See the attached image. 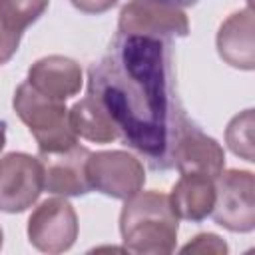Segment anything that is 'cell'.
Returning a JSON list of instances; mask_svg holds the SVG:
<instances>
[{"mask_svg":"<svg viewBox=\"0 0 255 255\" xmlns=\"http://www.w3.org/2000/svg\"><path fill=\"white\" fill-rule=\"evenodd\" d=\"M179 217L169 197L159 191H137L128 197L120 213V233L128 251L141 255H169L175 249Z\"/></svg>","mask_w":255,"mask_h":255,"instance_id":"2","label":"cell"},{"mask_svg":"<svg viewBox=\"0 0 255 255\" xmlns=\"http://www.w3.org/2000/svg\"><path fill=\"white\" fill-rule=\"evenodd\" d=\"M253 10L251 6L231 14L217 32V52L223 62L239 70L255 68V42H253Z\"/></svg>","mask_w":255,"mask_h":255,"instance_id":"12","label":"cell"},{"mask_svg":"<svg viewBox=\"0 0 255 255\" xmlns=\"http://www.w3.org/2000/svg\"><path fill=\"white\" fill-rule=\"evenodd\" d=\"M70 2L80 12H86V14H102V12L110 10L118 0H70Z\"/></svg>","mask_w":255,"mask_h":255,"instance_id":"19","label":"cell"},{"mask_svg":"<svg viewBox=\"0 0 255 255\" xmlns=\"http://www.w3.org/2000/svg\"><path fill=\"white\" fill-rule=\"evenodd\" d=\"M165 2H171V4H175V2H183V4H189V2H195V0H165Z\"/></svg>","mask_w":255,"mask_h":255,"instance_id":"21","label":"cell"},{"mask_svg":"<svg viewBox=\"0 0 255 255\" xmlns=\"http://www.w3.org/2000/svg\"><path fill=\"white\" fill-rule=\"evenodd\" d=\"M167 197L179 219L201 221L211 215L215 203V179L201 173H181Z\"/></svg>","mask_w":255,"mask_h":255,"instance_id":"13","label":"cell"},{"mask_svg":"<svg viewBox=\"0 0 255 255\" xmlns=\"http://www.w3.org/2000/svg\"><path fill=\"white\" fill-rule=\"evenodd\" d=\"M90 149L74 143L58 151H40L38 159L44 169V189L64 197L86 195L92 187L86 175Z\"/></svg>","mask_w":255,"mask_h":255,"instance_id":"9","label":"cell"},{"mask_svg":"<svg viewBox=\"0 0 255 255\" xmlns=\"http://www.w3.org/2000/svg\"><path fill=\"white\" fill-rule=\"evenodd\" d=\"M2 239H4V235H2V229H0V247H2Z\"/></svg>","mask_w":255,"mask_h":255,"instance_id":"22","label":"cell"},{"mask_svg":"<svg viewBox=\"0 0 255 255\" xmlns=\"http://www.w3.org/2000/svg\"><path fill=\"white\" fill-rule=\"evenodd\" d=\"M44 189V169L38 157L12 151L0 157V209L22 213L32 207Z\"/></svg>","mask_w":255,"mask_h":255,"instance_id":"7","label":"cell"},{"mask_svg":"<svg viewBox=\"0 0 255 255\" xmlns=\"http://www.w3.org/2000/svg\"><path fill=\"white\" fill-rule=\"evenodd\" d=\"M173 161L179 173H201L215 179L225 167L223 147L199 129H181L173 143Z\"/></svg>","mask_w":255,"mask_h":255,"instance_id":"10","label":"cell"},{"mask_svg":"<svg viewBox=\"0 0 255 255\" xmlns=\"http://www.w3.org/2000/svg\"><path fill=\"white\" fill-rule=\"evenodd\" d=\"M213 219L217 225L247 233L255 227V177L245 169H227L215 177Z\"/></svg>","mask_w":255,"mask_h":255,"instance_id":"4","label":"cell"},{"mask_svg":"<svg viewBox=\"0 0 255 255\" xmlns=\"http://www.w3.org/2000/svg\"><path fill=\"white\" fill-rule=\"evenodd\" d=\"M20 38H22V32L12 30L0 16V66L6 64L16 54V50L20 46Z\"/></svg>","mask_w":255,"mask_h":255,"instance_id":"18","label":"cell"},{"mask_svg":"<svg viewBox=\"0 0 255 255\" xmlns=\"http://www.w3.org/2000/svg\"><path fill=\"white\" fill-rule=\"evenodd\" d=\"M36 92L58 100L66 102L68 98L76 96L84 84L82 78V68L78 62L66 56H46L34 62L28 70V80H26Z\"/></svg>","mask_w":255,"mask_h":255,"instance_id":"11","label":"cell"},{"mask_svg":"<svg viewBox=\"0 0 255 255\" xmlns=\"http://www.w3.org/2000/svg\"><path fill=\"white\" fill-rule=\"evenodd\" d=\"M90 94L102 102L133 149L155 161L165 159L169 90L161 40L122 36L114 52L90 68Z\"/></svg>","mask_w":255,"mask_h":255,"instance_id":"1","label":"cell"},{"mask_svg":"<svg viewBox=\"0 0 255 255\" xmlns=\"http://www.w3.org/2000/svg\"><path fill=\"white\" fill-rule=\"evenodd\" d=\"M253 126H255V118H253V110H245L239 116H235L227 129H225V141L229 145V149L243 157L245 161H255V153H253Z\"/></svg>","mask_w":255,"mask_h":255,"instance_id":"15","label":"cell"},{"mask_svg":"<svg viewBox=\"0 0 255 255\" xmlns=\"http://www.w3.org/2000/svg\"><path fill=\"white\" fill-rule=\"evenodd\" d=\"M4 145H6V131H4V126L0 124V151L4 149Z\"/></svg>","mask_w":255,"mask_h":255,"instance_id":"20","label":"cell"},{"mask_svg":"<svg viewBox=\"0 0 255 255\" xmlns=\"http://www.w3.org/2000/svg\"><path fill=\"white\" fill-rule=\"evenodd\" d=\"M48 4L50 0H0V16L12 30L24 32L46 12Z\"/></svg>","mask_w":255,"mask_h":255,"instance_id":"16","label":"cell"},{"mask_svg":"<svg viewBox=\"0 0 255 255\" xmlns=\"http://www.w3.org/2000/svg\"><path fill=\"white\" fill-rule=\"evenodd\" d=\"M28 239L42 253H64L78 239V215L64 197L42 201L28 219Z\"/></svg>","mask_w":255,"mask_h":255,"instance_id":"8","label":"cell"},{"mask_svg":"<svg viewBox=\"0 0 255 255\" xmlns=\"http://www.w3.org/2000/svg\"><path fill=\"white\" fill-rule=\"evenodd\" d=\"M12 106L16 116L28 126L40 151H58L78 143L64 102L52 100L24 82L18 86Z\"/></svg>","mask_w":255,"mask_h":255,"instance_id":"3","label":"cell"},{"mask_svg":"<svg viewBox=\"0 0 255 255\" xmlns=\"http://www.w3.org/2000/svg\"><path fill=\"white\" fill-rule=\"evenodd\" d=\"M86 175L92 189L116 199H128L135 195L145 183V169L141 161L122 149L96 153L90 151Z\"/></svg>","mask_w":255,"mask_h":255,"instance_id":"5","label":"cell"},{"mask_svg":"<svg viewBox=\"0 0 255 255\" xmlns=\"http://www.w3.org/2000/svg\"><path fill=\"white\" fill-rule=\"evenodd\" d=\"M68 120L74 133L88 141L110 143L120 137V129L114 124L112 116L92 94H88L68 110Z\"/></svg>","mask_w":255,"mask_h":255,"instance_id":"14","label":"cell"},{"mask_svg":"<svg viewBox=\"0 0 255 255\" xmlns=\"http://www.w3.org/2000/svg\"><path fill=\"white\" fill-rule=\"evenodd\" d=\"M181 253H217V255H223V253H227V245L215 233H199L193 237V241H189L187 245L181 247Z\"/></svg>","mask_w":255,"mask_h":255,"instance_id":"17","label":"cell"},{"mask_svg":"<svg viewBox=\"0 0 255 255\" xmlns=\"http://www.w3.org/2000/svg\"><path fill=\"white\" fill-rule=\"evenodd\" d=\"M118 30L122 36L173 38L187 36L189 22L185 12L165 0H131L120 12Z\"/></svg>","mask_w":255,"mask_h":255,"instance_id":"6","label":"cell"}]
</instances>
